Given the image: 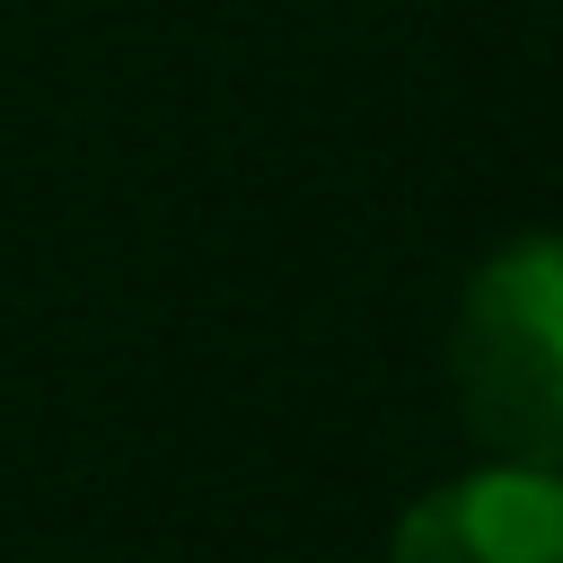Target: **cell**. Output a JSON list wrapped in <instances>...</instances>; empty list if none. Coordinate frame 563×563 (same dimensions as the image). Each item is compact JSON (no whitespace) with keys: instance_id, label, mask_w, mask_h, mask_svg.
<instances>
[{"instance_id":"obj_1","label":"cell","mask_w":563,"mask_h":563,"mask_svg":"<svg viewBox=\"0 0 563 563\" xmlns=\"http://www.w3.org/2000/svg\"><path fill=\"white\" fill-rule=\"evenodd\" d=\"M563 264L545 238H519L466 282L457 334H449V378L466 405V431L501 466H554L563 449V325H554Z\"/></svg>"},{"instance_id":"obj_2","label":"cell","mask_w":563,"mask_h":563,"mask_svg":"<svg viewBox=\"0 0 563 563\" xmlns=\"http://www.w3.org/2000/svg\"><path fill=\"white\" fill-rule=\"evenodd\" d=\"M387 563H563L554 466H484L405 510Z\"/></svg>"}]
</instances>
